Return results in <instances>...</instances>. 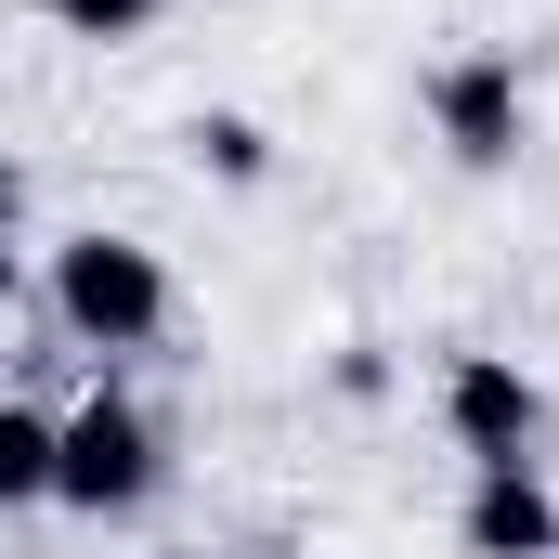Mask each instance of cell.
<instances>
[{
    "instance_id": "6da1fadb",
    "label": "cell",
    "mask_w": 559,
    "mask_h": 559,
    "mask_svg": "<svg viewBox=\"0 0 559 559\" xmlns=\"http://www.w3.org/2000/svg\"><path fill=\"white\" fill-rule=\"evenodd\" d=\"M39 299H52V325H66L79 352H143V338L169 325V261H156L143 235H105V222H92V235L52 248V286H39Z\"/></svg>"
},
{
    "instance_id": "7a4b0ae2",
    "label": "cell",
    "mask_w": 559,
    "mask_h": 559,
    "mask_svg": "<svg viewBox=\"0 0 559 559\" xmlns=\"http://www.w3.org/2000/svg\"><path fill=\"white\" fill-rule=\"evenodd\" d=\"M442 429H455L481 468H534V442H547V391H534L508 352H455V378H442Z\"/></svg>"
},
{
    "instance_id": "3957f363",
    "label": "cell",
    "mask_w": 559,
    "mask_h": 559,
    "mask_svg": "<svg viewBox=\"0 0 559 559\" xmlns=\"http://www.w3.org/2000/svg\"><path fill=\"white\" fill-rule=\"evenodd\" d=\"M156 495V429L118 404V391H92L79 417H66V508H92V521H118Z\"/></svg>"
},
{
    "instance_id": "277c9868",
    "label": "cell",
    "mask_w": 559,
    "mask_h": 559,
    "mask_svg": "<svg viewBox=\"0 0 559 559\" xmlns=\"http://www.w3.org/2000/svg\"><path fill=\"white\" fill-rule=\"evenodd\" d=\"M429 118L442 143L468 156V169H508L521 131H534V105H521V66H495V52H455V66H429Z\"/></svg>"
},
{
    "instance_id": "5b68a950",
    "label": "cell",
    "mask_w": 559,
    "mask_h": 559,
    "mask_svg": "<svg viewBox=\"0 0 559 559\" xmlns=\"http://www.w3.org/2000/svg\"><path fill=\"white\" fill-rule=\"evenodd\" d=\"M468 559H559V495L534 468H481L468 481Z\"/></svg>"
},
{
    "instance_id": "8992f818",
    "label": "cell",
    "mask_w": 559,
    "mask_h": 559,
    "mask_svg": "<svg viewBox=\"0 0 559 559\" xmlns=\"http://www.w3.org/2000/svg\"><path fill=\"white\" fill-rule=\"evenodd\" d=\"M39 495H66V417L0 404V508H39Z\"/></svg>"
},
{
    "instance_id": "52a82bcc",
    "label": "cell",
    "mask_w": 559,
    "mask_h": 559,
    "mask_svg": "<svg viewBox=\"0 0 559 559\" xmlns=\"http://www.w3.org/2000/svg\"><path fill=\"white\" fill-rule=\"evenodd\" d=\"M195 156H209L222 182H261V169H274V131H261V118H195Z\"/></svg>"
},
{
    "instance_id": "ba28073f",
    "label": "cell",
    "mask_w": 559,
    "mask_h": 559,
    "mask_svg": "<svg viewBox=\"0 0 559 559\" xmlns=\"http://www.w3.org/2000/svg\"><path fill=\"white\" fill-rule=\"evenodd\" d=\"M39 13H52L66 39H143V26H156L169 0H39Z\"/></svg>"
},
{
    "instance_id": "9c48e42d",
    "label": "cell",
    "mask_w": 559,
    "mask_h": 559,
    "mask_svg": "<svg viewBox=\"0 0 559 559\" xmlns=\"http://www.w3.org/2000/svg\"><path fill=\"white\" fill-rule=\"evenodd\" d=\"M248 559H286V547H248Z\"/></svg>"
}]
</instances>
